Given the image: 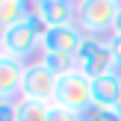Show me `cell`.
I'll return each instance as SVG.
<instances>
[{"instance_id": "obj_11", "label": "cell", "mask_w": 121, "mask_h": 121, "mask_svg": "<svg viewBox=\"0 0 121 121\" xmlns=\"http://www.w3.org/2000/svg\"><path fill=\"white\" fill-rule=\"evenodd\" d=\"M50 106H53V104H44V100L18 98L15 104H12V109H15V121H47Z\"/></svg>"}, {"instance_id": "obj_8", "label": "cell", "mask_w": 121, "mask_h": 121, "mask_svg": "<svg viewBox=\"0 0 121 121\" xmlns=\"http://www.w3.org/2000/svg\"><path fill=\"white\" fill-rule=\"evenodd\" d=\"M86 41L83 30L77 24H68V27H50L41 41V53H68V56H77Z\"/></svg>"}, {"instance_id": "obj_10", "label": "cell", "mask_w": 121, "mask_h": 121, "mask_svg": "<svg viewBox=\"0 0 121 121\" xmlns=\"http://www.w3.org/2000/svg\"><path fill=\"white\" fill-rule=\"evenodd\" d=\"M33 18V0H0V30Z\"/></svg>"}, {"instance_id": "obj_14", "label": "cell", "mask_w": 121, "mask_h": 121, "mask_svg": "<svg viewBox=\"0 0 121 121\" xmlns=\"http://www.w3.org/2000/svg\"><path fill=\"white\" fill-rule=\"evenodd\" d=\"M83 121H118L115 115H112L109 109H100V106H92V109L83 115Z\"/></svg>"}, {"instance_id": "obj_15", "label": "cell", "mask_w": 121, "mask_h": 121, "mask_svg": "<svg viewBox=\"0 0 121 121\" xmlns=\"http://www.w3.org/2000/svg\"><path fill=\"white\" fill-rule=\"evenodd\" d=\"M109 50H112L115 68H118V74H121V35H109Z\"/></svg>"}, {"instance_id": "obj_16", "label": "cell", "mask_w": 121, "mask_h": 121, "mask_svg": "<svg viewBox=\"0 0 121 121\" xmlns=\"http://www.w3.org/2000/svg\"><path fill=\"white\" fill-rule=\"evenodd\" d=\"M112 35H121V15H118V21H115V30H112Z\"/></svg>"}, {"instance_id": "obj_2", "label": "cell", "mask_w": 121, "mask_h": 121, "mask_svg": "<svg viewBox=\"0 0 121 121\" xmlns=\"http://www.w3.org/2000/svg\"><path fill=\"white\" fill-rule=\"evenodd\" d=\"M77 3V27L86 39H109L121 15V3L115 0H74Z\"/></svg>"}, {"instance_id": "obj_7", "label": "cell", "mask_w": 121, "mask_h": 121, "mask_svg": "<svg viewBox=\"0 0 121 121\" xmlns=\"http://www.w3.org/2000/svg\"><path fill=\"white\" fill-rule=\"evenodd\" d=\"M33 18L47 27H68V24H77V3L74 0H33Z\"/></svg>"}, {"instance_id": "obj_3", "label": "cell", "mask_w": 121, "mask_h": 121, "mask_svg": "<svg viewBox=\"0 0 121 121\" xmlns=\"http://www.w3.org/2000/svg\"><path fill=\"white\" fill-rule=\"evenodd\" d=\"M92 86H95L92 77H86L83 71H71V74L59 77V89H56L53 104H56V106H65V109L77 112V115H86V112L95 106Z\"/></svg>"}, {"instance_id": "obj_12", "label": "cell", "mask_w": 121, "mask_h": 121, "mask_svg": "<svg viewBox=\"0 0 121 121\" xmlns=\"http://www.w3.org/2000/svg\"><path fill=\"white\" fill-rule=\"evenodd\" d=\"M39 62L47 71H53L56 77H65L71 71H77V56H68V53H39Z\"/></svg>"}, {"instance_id": "obj_5", "label": "cell", "mask_w": 121, "mask_h": 121, "mask_svg": "<svg viewBox=\"0 0 121 121\" xmlns=\"http://www.w3.org/2000/svg\"><path fill=\"white\" fill-rule=\"evenodd\" d=\"M56 89H59V77L53 74V71H47L44 65L39 62V59L27 65V80H24V95H21V98L53 104V98H56Z\"/></svg>"}, {"instance_id": "obj_1", "label": "cell", "mask_w": 121, "mask_h": 121, "mask_svg": "<svg viewBox=\"0 0 121 121\" xmlns=\"http://www.w3.org/2000/svg\"><path fill=\"white\" fill-rule=\"evenodd\" d=\"M47 24L27 18V21L15 24V27H3L0 30V56H12L27 62L33 53H41V41L47 35Z\"/></svg>"}, {"instance_id": "obj_17", "label": "cell", "mask_w": 121, "mask_h": 121, "mask_svg": "<svg viewBox=\"0 0 121 121\" xmlns=\"http://www.w3.org/2000/svg\"><path fill=\"white\" fill-rule=\"evenodd\" d=\"M115 3H121V0H115Z\"/></svg>"}, {"instance_id": "obj_13", "label": "cell", "mask_w": 121, "mask_h": 121, "mask_svg": "<svg viewBox=\"0 0 121 121\" xmlns=\"http://www.w3.org/2000/svg\"><path fill=\"white\" fill-rule=\"evenodd\" d=\"M47 121H83V115H77V112L65 109V106H50V115H47Z\"/></svg>"}, {"instance_id": "obj_4", "label": "cell", "mask_w": 121, "mask_h": 121, "mask_svg": "<svg viewBox=\"0 0 121 121\" xmlns=\"http://www.w3.org/2000/svg\"><path fill=\"white\" fill-rule=\"evenodd\" d=\"M77 71H83L86 77L98 80V77L115 74V59L109 50V39H86L77 53Z\"/></svg>"}, {"instance_id": "obj_9", "label": "cell", "mask_w": 121, "mask_h": 121, "mask_svg": "<svg viewBox=\"0 0 121 121\" xmlns=\"http://www.w3.org/2000/svg\"><path fill=\"white\" fill-rule=\"evenodd\" d=\"M92 95H95V106L100 109H112L121 98V74H106V77H98L92 86Z\"/></svg>"}, {"instance_id": "obj_6", "label": "cell", "mask_w": 121, "mask_h": 121, "mask_svg": "<svg viewBox=\"0 0 121 121\" xmlns=\"http://www.w3.org/2000/svg\"><path fill=\"white\" fill-rule=\"evenodd\" d=\"M27 65L21 59L0 56V104H15L24 95V80H27Z\"/></svg>"}]
</instances>
